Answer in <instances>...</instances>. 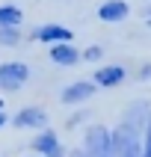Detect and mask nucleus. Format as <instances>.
I'll use <instances>...</instances> for the list:
<instances>
[{"label":"nucleus","instance_id":"11","mask_svg":"<svg viewBox=\"0 0 151 157\" xmlns=\"http://www.w3.org/2000/svg\"><path fill=\"white\" fill-rule=\"evenodd\" d=\"M24 15L18 6H0V27H21Z\"/></svg>","mask_w":151,"mask_h":157},{"label":"nucleus","instance_id":"3","mask_svg":"<svg viewBox=\"0 0 151 157\" xmlns=\"http://www.w3.org/2000/svg\"><path fill=\"white\" fill-rule=\"evenodd\" d=\"M30 77V68H27L24 62H3L0 65V89H6V92H15L21 89Z\"/></svg>","mask_w":151,"mask_h":157},{"label":"nucleus","instance_id":"17","mask_svg":"<svg viewBox=\"0 0 151 157\" xmlns=\"http://www.w3.org/2000/svg\"><path fill=\"white\" fill-rule=\"evenodd\" d=\"M0 110H3V98H0Z\"/></svg>","mask_w":151,"mask_h":157},{"label":"nucleus","instance_id":"2","mask_svg":"<svg viewBox=\"0 0 151 157\" xmlns=\"http://www.w3.org/2000/svg\"><path fill=\"white\" fill-rule=\"evenodd\" d=\"M83 151L89 157H104V154H113V133L95 124V128H89L86 131V140H83Z\"/></svg>","mask_w":151,"mask_h":157},{"label":"nucleus","instance_id":"5","mask_svg":"<svg viewBox=\"0 0 151 157\" xmlns=\"http://www.w3.org/2000/svg\"><path fill=\"white\" fill-rule=\"evenodd\" d=\"M44 122H47V113L39 110V107H24V110H18L15 119H12L15 128H42Z\"/></svg>","mask_w":151,"mask_h":157},{"label":"nucleus","instance_id":"18","mask_svg":"<svg viewBox=\"0 0 151 157\" xmlns=\"http://www.w3.org/2000/svg\"><path fill=\"white\" fill-rule=\"evenodd\" d=\"M148 27H151V15H148Z\"/></svg>","mask_w":151,"mask_h":157},{"label":"nucleus","instance_id":"10","mask_svg":"<svg viewBox=\"0 0 151 157\" xmlns=\"http://www.w3.org/2000/svg\"><path fill=\"white\" fill-rule=\"evenodd\" d=\"M98 83V86H119V83H122L124 80V68L122 65H104V68H98L95 71V77H92Z\"/></svg>","mask_w":151,"mask_h":157},{"label":"nucleus","instance_id":"15","mask_svg":"<svg viewBox=\"0 0 151 157\" xmlns=\"http://www.w3.org/2000/svg\"><path fill=\"white\" fill-rule=\"evenodd\" d=\"M139 74H142V77H151V62H148V65H142V71H139Z\"/></svg>","mask_w":151,"mask_h":157},{"label":"nucleus","instance_id":"7","mask_svg":"<svg viewBox=\"0 0 151 157\" xmlns=\"http://www.w3.org/2000/svg\"><path fill=\"white\" fill-rule=\"evenodd\" d=\"M80 56H83V53H80L71 42H56V44H51V59L56 62V65H74Z\"/></svg>","mask_w":151,"mask_h":157},{"label":"nucleus","instance_id":"16","mask_svg":"<svg viewBox=\"0 0 151 157\" xmlns=\"http://www.w3.org/2000/svg\"><path fill=\"white\" fill-rule=\"evenodd\" d=\"M9 119H6V113H3V110H0V128H3V124H6Z\"/></svg>","mask_w":151,"mask_h":157},{"label":"nucleus","instance_id":"8","mask_svg":"<svg viewBox=\"0 0 151 157\" xmlns=\"http://www.w3.org/2000/svg\"><path fill=\"white\" fill-rule=\"evenodd\" d=\"M127 3L124 0H107V3H101L98 6V18L101 21H107V24H113V21H124L127 18Z\"/></svg>","mask_w":151,"mask_h":157},{"label":"nucleus","instance_id":"9","mask_svg":"<svg viewBox=\"0 0 151 157\" xmlns=\"http://www.w3.org/2000/svg\"><path fill=\"white\" fill-rule=\"evenodd\" d=\"M36 39H39V42H47V44L71 42V30H65V27H59V24H44V27L36 30Z\"/></svg>","mask_w":151,"mask_h":157},{"label":"nucleus","instance_id":"4","mask_svg":"<svg viewBox=\"0 0 151 157\" xmlns=\"http://www.w3.org/2000/svg\"><path fill=\"white\" fill-rule=\"evenodd\" d=\"M98 83L95 80H77V83H71V86L62 89V101L65 104H80V101H86V98L95 95Z\"/></svg>","mask_w":151,"mask_h":157},{"label":"nucleus","instance_id":"13","mask_svg":"<svg viewBox=\"0 0 151 157\" xmlns=\"http://www.w3.org/2000/svg\"><path fill=\"white\" fill-rule=\"evenodd\" d=\"M83 56H86L89 62H95V59H101V56H104V51H101L98 44H92V48H86V51H83Z\"/></svg>","mask_w":151,"mask_h":157},{"label":"nucleus","instance_id":"1","mask_svg":"<svg viewBox=\"0 0 151 157\" xmlns=\"http://www.w3.org/2000/svg\"><path fill=\"white\" fill-rule=\"evenodd\" d=\"M113 154L115 157H145V145L136 133V124L122 122L113 131Z\"/></svg>","mask_w":151,"mask_h":157},{"label":"nucleus","instance_id":"19","mask_svg":"<svg viewBox=\"0 0 151 157\" xmlns=\"http://www.w3.org/2000/svg\"><path fill=\"white\" fill-rule=\"evenodd\" d=\"M104 157H115V154H104Z\"/></svg>","mask_w":151,"mask_h":157},{"label":"nucleus","instance_id":"6","mask_svg":"<svg viewBox=\"0 0 151 157\" xmlns=\"http://www.w3.org/2000/svg\"><path fill=\"white\" fill-rule=\"evenodd\" d=\"M33 148L39 154H44V157H62V145H59V140H56L53 131H42L33 140Z\"/></svg>","mask_w":151,"mask_h":157},{"label":"nucleus","instance_id":"12","mask_svg":"<svg viewBox=\"0 0 151 157\" xmlns=\"http://www.w3.org/2000/svg\"><path fill=\"white\" fill-rule=\"evenodd\" d=\"M18 39H21L18 27H0V44H15Z\"/></svg>","mask_w":151,"mask_h":157},{"label":"nucleus","instance_id":"14","mask_svg":"<svg viewBox=\"0 0 151 157\" xmlns=\"http://www.w3.org/2000/svg\"><path fill=\"white\" fill-rule=\"evenodd\" d=\"M142 145H145V157H151V122L145 124V136H142Z\"/></svg>","mask_w":151,"mask_h":157}]
</instances>
